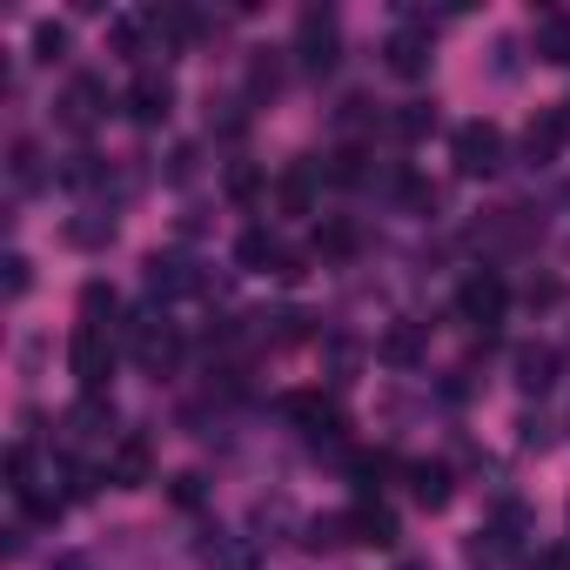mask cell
<instances>
[{"label":"cell","mask_w":570,"mask_h":570,"mask_svg":"<svg viewBox=\"0 0 570 570\" xmlns=\"http://www.w3.org/2000/svg\"><path fill=\"white\" fill-rule=\"evenodd\" d=\"M68 55V28L61 21H41L35 28V61H61Z\"/></svg>","instance_id":"24"},{"label":"cell","mask_w":570,"mask_h":570,"mask_svg":"<svg viewBox=\"0 0 570 570\" xmlns=\"http://www.w3.org/2000/svg\"><path fill=\"white\" fill-rule=\"evenodd\" d=\"M537 61L550 68H570V14H537V35H530Z\"/></svg>","instance_id":"16"},{"label":"cell","mask_w":570,"mask_h":570,"mask_svg":"<svg viewBox=\"0 0 570 570\" xmlns=\"http://www.w3.org/2000/svg\"><path fill=\"white\" fill-rule=\"evenodd\" d=\"M450 155H456V168H463L470 181H490V175L503 168V128H497V121H463L456 141H450Z\"/></svg>","instance_id":"4"},{"label":"cell","mask_w":570,"mask_h":570,"mask_svg":"<svg viewBox=\"0 0 570 570\" xmlns=\"http://www.w3.org/2000/svg\"><path fill=\"white\" fill-rule=\"evenodd\" d=\"M383 61H390V75H396V81H423V75H430V61H436L430 21H403V28L383 41Z\"/></svg>","instance_id":"7"},{"label":"cell","mask_w":570,"mask_h":570,"mask_svg":"<svg viewBox=\"0 0 570 570\" xmlns=\"http://www.w3.org/2000/svg\"><path fill=\"white\" fill-rule=\"evenodd\" d=\"M530 570H570V550H537Z\"/></svg>","instance_id":"29"},{"label":"cell","mask_w":570,"mask_h":570,"mask_svg":"<svg viewBox=\"0 0 570 570\" xmlns=\"http://www.w3.org/2000/svg\"><path fill=\"white\" fill-rule=\"evenodd\" d=\"M430 128H436V108H423V101H410V108L396 115V135H410V141H416V135H430Z\"/></svg>","instance_id":"26"},{"label":"cell","mask_w":570,"mask_h":570,"mask_svg":"<svg viewBox=\"0 0 570 570\" xmlns=\"http://www.w3.org/2000/svg\"><path fill=\"white\" fill-rule=\"evenodd\" d=\"M121 108L141 121V128H161L168 115H175V81L161 75V68H141L135 81H128V95H121Z\"/></svg>","instance_id":"8"},{"label":"cell","mask_w":570,"mask_h":570,"mask_svg":"<svg viewBox=\"0 0 570 570\" xmlns=\"http://www.w3.org/2000/svg\"><path fill=\"white\" fill-rule=\"evenodd\" d=\"M563 135H570V128H563V115H537V121L523 128V161H530V168H543V161H557V148H563Z\"/></svg>","instance_id":"15"},{"label":"cell","mask_w":570,"mask_h":570,"mask_svg":"<svg viewBox=\"0 0 570 570\" xmlns=\"http://www.w3.org/2000/svg\"><path fill=\"white\" fill-rule=\"evenodd\" d=\"M410 497L423 503V510H450V470L443 463H410Z\"/></svg>","instance_id":"17"},{"label":"cell","mask_w":570,"mask_h":570,"mask_svg":"<svg viewBox=\"0 0 570 570\" xmlns=\"http://www.w3.org/2000/svg\"><path fill=\"white\" fill-rule=\"evenodd\" d=\"M115 235V215H101V208H88L81 222H68V242H81V248H95V242H108Z\"/></svg>","instance_id":"22"},{"label":"cell","mask_w":570,"mask_h":570,"mask_svg":"<svg viewBox=\"0 0 570 570\" xmlns=\"http://www.w3.org/2000/svg\"><path fill=\"white\" fill-rule=\"evenodd\" d=\"M115 356H121L115 323H81V330H75V343H68V370H75V383H81L88 396H101V390H108Z\"/></svg>","instance_id":"3"},{"label":"cell","mask_w":570,"mask_h":570,"mask_svg":"<svg viewBox=\"0 0 570 570\" xmlns=\"http://www.w3.org/2000/svg\"><path fill=\"white\" fill-rule=\"evenodd\" d=\"M61 121H68L75 135L101 128V121H108V81H95V75H75V81H68V95H61Z\"/></svg>","instance_id":"9"},{"label":"cell","mask_w":570,"mask_h":570,"mask_svg":"<svg viewBox=\"0 0 570 570\" xmlns=\"http://www.w3.org/2000/svg\"><path fill=\"white\" fill-rule=\"evenodd\" d=\"M282 208H289V215H303V208H309V175H303V168L282 181Z\"/></svg>","instance_id":"27"},{"label":"cell","mask_w":570,"mask_h":570,"mask_svg":"<svg viewBox=\"0 0 570 570\" xmlns=\"http://www.w3.org/2000/svg\"><path fill=\"white\" fill-rule=\"evenodd\" d=\"M416 356H423V330H390V336H383V363L410 370Z\"/></svg>","instance_id":"21"},{"label":"cell","mask_w":570,"mask_h":570,"mask_svg":"<svg viewBox=\"0 0 570 570\" xmlns=\"http://www.w3.org/2000/svg\"><path fill=\"white\" fill-rule=\"evenodd\" d=\"M282 410H289L309 436H343V410L330 403V396H316V390H296L289 403H282Z\"/></svg>","instance_id":"13"},{"label":"cell","mask_w":570,"mask_h":570,"mask_svg":"<svg viewBox=\"0 0 570 570\" xmlns=\"http://www.w3.org/2000/svg\"><path fill=\"white\" fill-rule=\"evenodd\" d=\"M68 436H75V443H121V436H115V410H108L101 396H81V403L68 410Z\"/></svg>","instance_id":"14"},{"label":"cell","mask_w":570,"mask_h":570,"mask_svg":"<svg viewBox=\"0 0 570 570\" xmlns=\"http://www.w3.org/2000/svg\"><path fill=\"white\" fill-rule=\"evenodd\" d=\"M336 543H356V537H350V510H343V517H316V523H309V550H336Z\"/></svg>","instance_id":"23"},{"label":"cell","mask_w":570,"mask_h":570,"mask_svg":"<svg viewBox=\"0 0 570 570\" xmlns=\"http://www.w3.org/2000/svg\"><path fill=\"white\" fill-rule=\"evenodd\" d=\"M235 262H242V268H268V262H282V255H275V235H268V228H248V235L235 242Z\"/></svg>","instance_id":"20"},{"label":"cell","mask_w":570,"mask_h":570,"mask_svg":"<svg viewBox=\"0 0 570 570\" xmlns=\"http://www.w3.org/2000/svg\"><path fill=\"white\" fill-rule=\"evenodd\" d=\"M8 490H14L35 517H55L68 497H81V476L68 483V470H61L55 456H41L35 443H14V450H8Z\"/></svg>","instance_id":"1"},{"label":"cell","mask_w":570,"mask_h":570,"mask_svg":"<svg viewBox=\"0 0 570 570\" xmlns=\"http://www.w3.org/2000/svg\"><path fill=\"white\" fill-rule=\"evenodd\" d=\"M350 537H356V543L390 550V543H396V517H390L383 503H356V510H350Z\"/></svg>","instance_id":"18"},{"label":"cell","mask_w":570,"mask_h":570,"mask_svg":"<svg viewBox=\"0 0 570 570\" xmlns=\"http://www.w3.org/2000/svg\"><path fill=\"white\" fill-rule=\"evenodd\" d=\"M557 115H563V128H570V101H563V108H557Z\"/></svg>","instance_id":"30"},{"label":"cell","mask_w":570,"mask_h":570,"mask_svg":"<svg viewBox=\"0 0 570 570\" xmlns=\"http://www.w3.org/2000/svg\"><path fill=\"white\" fill-rule=\"evenodd\" d=\"M0 268H8V296H28V255H8Z\"/></svg>","instance_id":"28"},{"label":"cell","mask_w":570,"mask_h":570,"mask_svg":"<svg viewBox=\"0 0 570 570\" xmlns=\"http://www.w3.org/2000/svg\"><path fill=\"white\" fill-rule=\"evenodd\" d=\"M8 168H14V188H35L41 181V148L35 141H14V161Z\"/></svg>","instance_id":"25"},{"label":"cell","mask_w":570,"mask_h":570,"mask_svg":"<svg viewBox=\"0 0 570 570\" xmlns=\"http://www.w3.org/2000/svg\"><path fill=\"white\" fill-rule=\"evenodd\" d=\"M456 316L470 323V330H490L497 316H503V282L483 268V275H470L463 289H456Z\"/></svg>","instance_id":"10"},{"label":"cell","mask_w":570,"mask_h":570,"mask_svg":"<svg viewBox=\"0 0 570 570\" xmlns=\"http://www.w3.org/2000/svg\"><path fill=\"white\" fill-rule=\"evenodd\" d=\"M148 289L168 303V296H195L202 289V275H195V262H181V255H148Z\"/></svg>","instance_id":"12"},{"label":"cell","mask_w":570,"mask_h":570,"mask_svg":"<svg viewBox=\"0 0 570 570\" xmlns=\"http://www.w3.org/2000/svg\"><path fill=\"white\" fill-rule=\"evenodd\" d=\"M296 55H303L309 75H330V68H336L343 35H336V14H330V8H303V21H296Z\"/></svg>","instance_id":"6"},{"label":"cell","mask_w":570,"mask_h":570,"mask_svg":"<svg viewBox=\"0 0 570 570\" xmlns=\"http://www.w3.org/2000/svg\"><path fill=\"white\" fill-rule=\"evenodd\" d=\"M148 470H155L148 436H121V443L108 450V483H115V490H141V483H148Z\"/></svg>","instance_id":"11"},{"label":"cell","mask_w":570,"mask_h":570,"mask_svg":"<svg viewBox=\"0 0 570 570\" xmlns=\"http://www.w3.org/2000/svg\"><path fill=\"white\" fill-rule=\"evenodd\" d=\"M557 383V356L550 350H517V390H550Z\"/></svg>","instance_id":"19"},{"label":"cell","mask_w":570,"mask_h":570,"mask_svg":"<svg viewBox=\"0 0 570 570\" xmlns=\"http://www.w3.org/2000/svg\"><path fill=\"white\" fill-rule=\"evenodd\" d=\"M517 550H523V510H517V503H510L490 530H476V537L463 543V557H470L476 570H510V563H517Z\"/></svg>","instance_id":"5"},{"label":"cell","mask_w":570,"mask_h":570,"mask_svg":"<svg viewBox=\"0 0 570 570\" xmlns=\"http://www.w3.org/2000/svg\"><path fill=\"white\" fill-rule=\"evenodd\" d=\"M121 336H128V356H135V370H141V376H168V370H175V356H181V336H175V323H168L161 309L128 316V323H121Z\"/></svg>","instance_id":"2"}]
</instances>
